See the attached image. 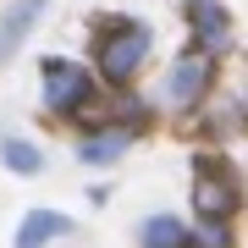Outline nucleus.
Returning <instances> with one entry per match:
<instances>
[{
  "instance_id": "obj_1",
  "label": "nucleus",
  "mask_w": 248,
  "mask_h": 248,
  "mask_svg": "<svg viewBox=\"0 0 248 248\" xmlns=\"http://www.w3.org/2000/svg\"><path fill=\"white\" fill-rule=\"evenodd\" d=\"M149 50H155V28L143 17H105V28L94 39V61L110 83H133L149 61Z\"/></svg>"
},
{
  "instance_id": "obj_2",
  "label": "nucleus",
  "mask_w": 248,
  "mask_h": 248,
  "mask_svg": "<svg viewBox=\"0 0 248 248\" xmlns=\"http://www.w3.org/2000/svg\"><path fill=\"white\" fill-rule=\"evenodd\" d=\"M39 99H45L50 116H78V110H89V99H94L89 66L66 61V55H45V61H39Z\"/></svg>"
},
{
  "instance_id": "obj_3",
  "label": "nucleus",
  "mask_w": 248,
  "mask_h": 248,
  "mask_svg": "<svg viewBox=\"0 0 248 248\" xmlns=\"http://www.w3.org/2000/svg\"><path fill=\"white\" fill-rule=\"evenodd\" d=\"M193 204H199V221H226V215L237 210V182H232L221 166H204V160H199Z\"/></svg>"
},
{
  "instance_id": "obj_4",
  "label": "nucleus",
  "mask_w": 248,
  "mask_h": 248,
  "mask_svg": "<svg viewBox=\"0 0 248 248\" xmlns=\"http://www.w3.org/2000/svg\"><path fill=\"white\" fill-rule=\"evenodd\" d=\"M45 11H50V0H11V6L0 11V66L33 39V28L45 22Z\"/></svg>"
},
{
  "instance_id": "obj_5",
  "label": "nucleus",
  "mask_w": 248,
  "mask_h": 248,
  "mask_svg": "<svg viewBox=\"0 0 248 248\" xmlns=\"http://www.w3.org/2000/svg\"><path fill=\"white\" fill-rule=\"evenodd\" d=\"M66 237H72V215H61V210H28L17 221V232H11V248H55Z\"/></svg>"
},
{
  "instance_id": "obj_6",
  "label": "nucleus",
  "mask_w": 248,
  "mask_h": 248,
  "mask_svg": "<svg viewBox=\"0 0 248 248\" xmlns=\"http://www.w3.org/2000/svg\"><path fill=\"white\" fill-rule=\"evenodd\" d=\"M204 89H210V55L204 50H187L182 61H171V72H166V99L171 105H193Z\"/></svg>"
},
{
  "instance_id": "obj_7",
  "label": "nucleus",
  "mask_w": 248,
  "mask_h": 248,
  "mask_svg": "<svg viewBox=\"0 0 248 248\" xmlns=\"http://www.w3.org/2000/svg\"><path fill=\"white\" fill-rule=\"evenodd\" d=\"M187 28H193V39H199L204 55L226 50V39H232V17H226L221 0H187Z\"/></svg>"
},
{
  "instance_id": "obj_8",
  "label": "nucleus",
  "mask_w": 248,
  "mask_h": 248,
  "mask_svg": "<svg viewBox=\"0 0 248 248\" xmlns=\"http://www.w3.org/2000/svg\"><path fill=\"white\" fill-rule=\"evenodd\" d=\"M127 149H133V127H99V133H83L78 138V160L89 171H110Z\"/></svg>"
},
{
  "instance_id": "obj_9",
  "label": "nucleus",
  "mask_w": 248,
  "mask_h": 248,
  "mask_svg": "<svg viewBox=\"0 0 248 248\" xmlns=\"http://www.w3.org/2000/svg\"><path fill=\"white\" fill-rule=\"evenodd\" d=\"M138 248H199V232L171 210H155L138 221Z\"/></svg>"
},
{
  "instance_id": "obj_10",
  "label": "nucleus",
  "mask_w": 248,
  "mask_h": 248,
  "mask_svg": "<svg viewBox=\"0 0 248 248\" xmlns=\"http://www.w3.org/2000/svg\"><path fill=\"white\" fill-rule=\"evenodd\" d=\"M0 166L11 171V177H45V149H39L33 138H22V133H6L0 138Z\"/></svg>"
},
{
  "instance_id": "obj_11",
  "label": "nucleus",
  "mask_w": 248,
  "mask_h": 248,
  "mask_svg": "<svg viewBox=\"0 0 248 248\" xmlns=\"http://www.w3.org/2000/svg\"><path fill=\"white\" fill-rule=\"evenodd\" d=\"M199 248H232L226 221H204V226H199Z\"/></svg>"
}]
</instances>
